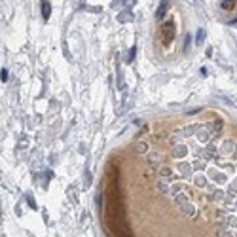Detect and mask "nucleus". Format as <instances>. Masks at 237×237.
Wrapping results in <instances>:
<instances>
[{"instance_id":"f257e3e1","label":"nucleus","mask_w":237,"mask_h":237,"mask_svg":"<svg viewBox=\"0 0 237 237\" xmlns=\"http://www.w3.org/2000/svg\"><path fill=\"white\" fill-rule=\"evenodd\" d=\"M167 8H169V2H167V0H163V2H161V6L157 8V14H156V17H157V19H163V17H165V12H167Z\"/></svg>"},{"instance_id":"f03ea898","label":"nucleus","mask_w":237,"mask_h":237,"mask_svg":"<svg viewBox=\"0 0 237 237\" xmlns=\"http://www.w3.org/2000/svg\"><path fill=\"white\" fill-rule=\"evenodd\" d=\"M49 14H51V6H49L48 0H44V2H42V15H44V19H48Z\"/></svg>"},{"instance_id":"7ed1b4c3","label":"nucleus","mask_w":237,"mask_h":237,"mask_svg":"<svg viewBox=\"0 0 237 237\" xmlns=\"http://www.w3.org/2000/svg\"><path fill=\"white\" fill-rule=\"evenodd\" d=\"M203 40H205V30H199V34L196 36V42H197V44H201Z\"/></svg>"},{"instance_id":"20e7f679","label":"nucleus","mask_w":237,"mask_h":237,"mask_svg":"<svg viewBox=\"0 0 237 237\" xmlns=\"http://www.w3.org/2000/svg\"><path fill=\"white\" fill-rule=\"evenodd\" d=\"M233 4H235V0H224V2H222V8H228V10H230Z\"/></svg>"},{"instance_id":"39448f33","label":"nucleus","mask_w":237,"mask_h":237,"mask_svg":"<svg viewBox=\"0 0 237 237\" xmlns=\"http://www.w3.org/2000/svg\"><path fill=\"white\" fill-rule=\"evenodd\" d=\"M135 51H137V48H131V51H129V63H133V59H135Z\"/></svg>"},{"instance_id":"423d86ee","label":"nucleus","mask_w":237,"mask_h":237,"mask_svg":"<svg viewBox=\"0 0 237 237\" xmlns=\"http://www.w3.org/2000/svg\"><path fill=\"white\" fill-rule=\"evenodd\" d=\"M2 80H4V82H6V80H8V70H6V69H4V70H2Z\"/></svg>"},{"instance_id":"0eeeda50","label":"nucleus","mask_w":237,"mask_h":237,"mask_svg":"<svg viewBox=\"0 0 237 237\" xmlns=\"http://www.w3.org/2000/svg\"><path fill=\"white\" fill-rule=\"evenodd\" d=\"M218 237H231V235H230L228 231H220V233H218Z\"/></svg>"}]
</instances>
